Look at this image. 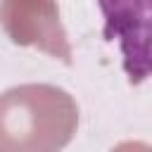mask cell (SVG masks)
<instances>
[{
	"label": "cell",
	"instance_id": "6da1fadb",
	"mask_svg": "<svg viewBox=\"0 0 152 152\" xmlns=\"http://www.w3.org/2000/svg\"><path fill=\"white\" fill-rule=\"evenodd\" d=\"M104 21V38L119 45L131 83L152 76V0H95Z\"/></svg>",
	"mask_w": 152,
	"mask_h": 152
},
{
	"label": "cell",
	"instance_id": "7a4b0ae2",
	"mask_svg": "<svg viewBox=\"0 0 152 152\" xmlns=\"http://www.w3.org/2000/svg\"><path fill=\"white\" fill-rule=\"evenodd\" d=\"M0 19L7 36L19 45H38L50 55L69 59L71 50L59 26L52 0H2Z\"/></svg>",
	"mask_w": 152,
	"mask_h": 152
}]
</instances>
